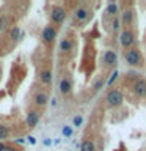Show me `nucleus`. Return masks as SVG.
I'll list each match as a JSON object with an SVG mask.
<instances>
[{"instance_id":"obj_6","label":"nucleus","mask_w":146,"mask_h":151,"mask_svg":"<svg viewBox=\"0 0 146 151\" xmlns=\"http://www.w3.org/2000/svg\"><path fill=\"white\" fill-rule=\"evenodd\" d=\"M102 63L105 65V66H108V68L116 66V63H118V55H116V52L112 50V49H107V50L102 54Z\"/></svg>"},{"instance_id":"obj_8","label":"nucleus","mask_w":146,"mask_h":151,"mask_svg":"<svg viewBox=\"0 0 146 151\" xmlns=\"http://www.w3.org/2000/svg\"><path fill=\"white\" fill-rule=\"evenodd\" d=\"M74 17H75V21H79V22H87L88 19L91 17V11L85 6H79L74 11Z\"/></svg>"},{"instance_id":"obj_2","label":"nucleus","mask_w":146,"mask_h":151,"mask_svg":"<svg viewBox=\"0 0 146 151\" xmlns=\"http://www.w3.org/2000/svg\"><path fill=\"white\" fill-rule=\"evenodd\" d=\"M122 101H124V94H122L118 88H112L110 91L105 94V104L110 109H116L120 107Z\"/></svg>"},{"instance_id":"obj_7","label":"nucleus","mask_w":146,"mask_h":151,"mask_svg":"<svg viewBox=\"0 0 146 151\" xmlns=\"http://www.w3.org/2000/svg\"><path fill=\"white\" fill-rule=\"evenodd\" d=\"M41 38H42V41H44L46 44H52V42L55 41V38H57V28L54 25L44 27V30H42V33H41Z\"/></svg>"},{"instance_id":"obj_17","label":"nucleus","mask_w":146,"mask_h":151,"mask_svg":"<svg viewBox=\"0 0 146 151\" xmlns=\"http://www.w3.org/2000/svg\"><path fill=\"white\" fill-rule=\"evenodd\" d=\"M120 28H121V19H120V16L112 17V32L118 33V32H120Z\"/></svg>"},{"instance_id":"obj_9","label":"nucleus","mask_w":146,"mask_h":151,"mask_svg":"<svg viewBox=\"0 0 146 151\" xmlns=\"http://www.w3.org/2000/svg\"><path fill=\"white\" fill-rule=\"evenodd\" d=\"M121 24L124 25L126 28H129L132 25V22H134V9H130V8H126L124 11L121 13Z\"/></svg>"},{"instance_id":"obj_11","label":"nucleus","mask_w":146,"mask_h":151,"mask_svg":"<svg viewBox=\"0 0 146 151\" xmlns=\"http://www.w3.org/2000/svg\"><path fill=\"white\" fill-rule=\"evenodd\" d=\"M38 121H39V113H38L36 110H30L27 113V126L30 127V129L36 127Z\"/></svg>"},{"instance_id":"obj_15","label":"nucleus","mask_w":146,"mask_h":151,"mask_svg":"<svg viewBox=\"0 0 146 151\" xmlns=\"http://www.w3.org/2000/svg\"><path fill=\"white\" fill-rule=\"evenodd\" d=\"M39 80L44 85H50L52 83V73L49 69H44V71H41V74H39Z\"/></svg>"},{"instance_id":"obj_16","label":"nucleus","mask_w":146,"mask_h":151,"mask_svg":"<svg viewBox=\"0 0 146 151\" xmlns=\"http://www.w3.org/2000/svg\"><path fill=\"white\" fill-rule=\"evenodd\" d=\"M80 151H96V145H94V142L93 140H83L82 142V145H80Z\"/></svg>"},{"instance_id":"obj_14","label":"nucleus","mask_w":146,"mask_h":151,"mask_svg":"<svg viewBox=\"0 0 146 151\" xmlns=\"http://www.w3.org/2000/svg\"><path fill=\"white\" fill-rule=\"evenodd\" d=\"M72 47H74V44H72V41H71L69 38H63V40L60 41V50L61 52H71Z\"/></svg>"},{"instance_id":"obj_12","label":"nucleus","mask_w":146,"mask_h":151,"mask_svg":"<svg viewBox=\"0 0 146 151\" xmlns=\"http://www.w3.org/2000/svg\"><path fill=\"white\" fill-rule=\"evenodd\" d=\"M33 101H35V104L38 107H44L47 104V101H49V96H47L44 91H38L35 94V98H33Z\"/></svg>"},{"instance_id":"obj_1","label":"nucleus","mask_w":146,"mask_h":151,"mask_svg":"<svg viewBox=\"0 0 146 151\" xmlns=\"http://www.w3.org/2000/svg\"><path fill=\"white\" fill-rule=\"evenodd\" d=\"M124 60H126V63L129 66H135V68L143 66V57H141V52L137 49V47L127 49L124 52Z\"/></svg>"},{"instance_id":"obj_3","label":"nucleus","mask_w":146,"mask_h":151,"mask_svg":"<svg viewBox=\"0 0 146 151\" xmlns=\"http://www.w3.org/2000/svg\"><path fill=\"white\" fill-rule=\"evenodd\" d=\"M137 42V38H135V33L130 30V28H124L121 33H120V44L121 47L124 49H132Z\"/></svg>"},{"instance_id":"obj_18","label":"nucleus","mask_w":146,"mask_h":151,"mask_svg":"<svg viewBox=\"0 0 146 151\" xmlns=\"http://www.w3.org/2000/svg\"><path fill=\"white\" fill-rule=\"evenodd\" d=\"M8 135H9V129L6 126L0 124V142L5 140V139H8Z\"/></svg>"},{"instance_id":"obj_21","label":"nucleus","mask_w":146,"mask_h":151,"mask_svg":"<svg viewBox=\"0 0 146 151\" xmlns=\"http://www.w3.org/2000/svg\"><path fill=\"white\" fill-rule=\"evenodd\" d=\"M8 27V17H0V30H5Z\"/></svg>"},{"instance_id":"obj_20","label":"nucleus","mask_w":146,"mask_h":151,"mask_svg":"<svg viewBox=\"0 0 146 151\" xmlns=\"http://www.w3.org/2000/svg\"><path fill=\"white\" fill-rule=\"evenodd\" d=\"M104 83H105V82H104V79L99 77L97 80H94V85H93V87H94V90H101V88L104 87Z\"/></svg>"},{"instance_id":"obj_4","label":"nucleus","mask_w":146,"mask_h":151,"mask_svg":"<svg viewBox=\"0 0 146 151\" xmlns=\"http://www.w3.org/2000/svg\"><path fill=\"white\" fill-rule=\"evenodd\" d=\"M50 19L54 24H63L66 19V9L61 6H52L50 9Z\"/></svg>"},{"instance_id":"obj_10","label":"nucleus","mask_w":146,"mask_h":151,"mask_svg":"<svg viewBox=\"0 0 146 151\" xmlns=\"http://www.w3.org/2000/svg\"><path fill=\"white\" fill-rule=\"evenodd\" d=\"M60 93L63 94V96H68V94L71 93V90H72V83H71V80L68 77H63L60 80Z\"/></svg>"},{"instance_id":"obj_19","label":"nucleus","mask_w":146,"mask_h":151,"mask_svg":"<svg viewBox=\"0 0 146 151\" xmlns=\"http://www.w3.org/2000/svg\"><path fill=\"white\" fill-rule=\"evenodd\" d=\"M19 33H21L19 27H13L11 32H9V38H11V40H17V38H19Z\"/></svg>"},{"instance_id":"obj_13","label":"nucleus","mask_w":146,"mask_h":151,"mask_svg":"<svg viewBox=\"0 0 146 151\" xmlns=\"http://www.w3.org/2000/svg\"><path fill=\"white\" fill-rule=\"evenodd\" d=\"M105 13L108 14V16H112V17H116L118 13H120V6H118V3H115V2L108 3L107 8H105Z\"/></svg>"},{"instance_id":"obj_24","label":"nucleus","mask_w":146,"mask_h":151,"mask_svg":"<svg viewBox=\"0 0 146 151\" xmlns=\"http://www.w3.org/2000/svg\"><path fill=\"white\" fill-rule=\"evenodd\" d=\"M3 150H5V145H3V143H0V151H3Z\"/></svg>"},{"instance_id":"obj_5","label":"nucleus","mask_w":146,"mask_h":151,"mask_svg":"<svg viewBox=\"0 0 146 151\" xmlns=\"http://www.w3.org/2000/svg\"><path fill=\"white\" fill-rule=\"evenodd\" d=\"M132 91L138 98H146V79H143V77L137 79L134 85H132Z\"/></svg>"},{"instance_id":"obj_22","label":"nucleus","mask_w":146,"mask_h":151,"mask_svg":"<svg viewBox=\"0 0 146 151\" xmlns=\"http://www.w3.org/2000/svg\"><path fill=\"white\" fill-rule=\"evenodd\" d=\"M116 77H118V73H116V71H115V73L112 74V77H110V80H108V85H112L113 82H115V80H116Z\"/></svg>"},{"instance_id":"obj_23","label":"nucleus","mask_w":146,"mask_h":151,"mask_svg":"<svg viewBox=\"0 0 146 151\" xmlns=\"http://www.w3.org/2000/svg\"><path fill=\"white\" fill-rule=\"evenodd\" d=\"M80 123H82V118H80V116H75V118H74V124H75V126H79Z\"/></svg>"}]
</instances>
